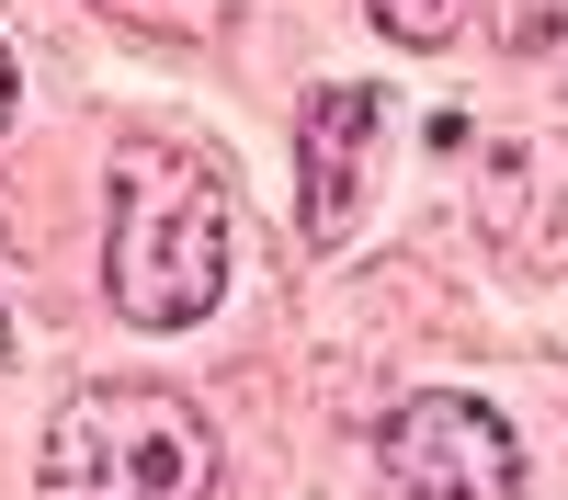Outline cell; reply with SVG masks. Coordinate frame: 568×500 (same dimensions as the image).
Returning <instances> with one entry per match:
<instances>
[{"label": "cell", "mask_w": 568, "mask_h": 500, "mask_svg": "<svg viewBox=\"0 0 568 500\" xmlns=\"http://www.w3.org/2000/svg\"><path fill=\"white\" fill-rule=\"evenodd\" d=\"M103 273H114V307L136 330H194L227 285V171L171 149V136H125Z\"/></svg>", "instance_id": "1"}, {"label": "cell", "mask_w": 568, "mask_h": 500, "mask_svg": "<svg viewBox=\"0 0 568 500\" xmlns=\"http://www.w3.org/2000/svg\"><path fill=\"white\" fill-rule=\"evenodd\" d=\"M34 478L45 500H205L216 432L182 387H80L45 421Z\"/></svg>", "instance_id": "2"}, {"label": "cell", "mask_w": 568, "mask_h": 500, "mask_svg": "<svg viewBox=\"0 0 568 500\" xmlns=\"http://www.w3.org/2000/svg\"><path fill=\"white\" fill-rule=\"evenodd\" d=\"M375 455H387L398 500H511V489H524V443H511V421L489 398H466V387H420L409 409H387Z\"/></svg>", "instance_id": "3"}, {"label": "cell", "mask_w": 568, "mask_h": 500, "mask_svg": "<svg viewBox=\"0 0 568 500\" xmlns=\"http://www.w3.org/2000/svg\"><path fill=\"white\" fill-rule=\"evenodd\" d=\"M375 136H387V91H375V80L307 91V114H296V239H307V251H342V239H353Z\"/></svg>", "instance_id": "4"}, {"label": "cell", "mask_w": 568, "mask_h": 500, "mask_svg": "<svg viewBox=\"0 0 568 500\" xmlns=\"http://www.w3.org/2000/svg\"><path fill=\"white\" fill-rule=\"evenodd\" d=\"M91 12H114V23L160 34V45H194V34H216V23H227V0H91Z\"/></svg>", "instance_id": "5"}, {"label": "cell", "mask_w": 568, "mask_h": 500, "mask_svg": "<svg viewBox=\"0 0 568 500\" xmlns=\"http://www.w3.org/2000/svg\"><path fill=\"white\" fill-rule=\"evenodd\" d=\"M375 34H398V45H444L455 34V0H364Z\"/></svg>", "instance_id": "6"}, {"label": "cell", "mask_w": 568, "mask_h": 500, "mask_svg": "<svg viewBox=\"0 0 568 500\" xmlns=\"http://www.w3.org/2000/svg\"><path fill=\"white\" fill-rule=\"evenodd\" d=\"M0 125H12V45H0Z\"/></svg>", "instance_id": "7"}, {"label": "cell", "mask_w": 568, "mask_h": 500, "mask_svg": "<svg viewBox=\"0 0 568 500\" xmlns=\"http://www.w3.org/2000/svg\"><path fill=\"white\" fill-rule=\"evenodd\" d=\"M0 353H12V330H0Z\"/></svg>", "instance_id": "8"}]
</instances>
